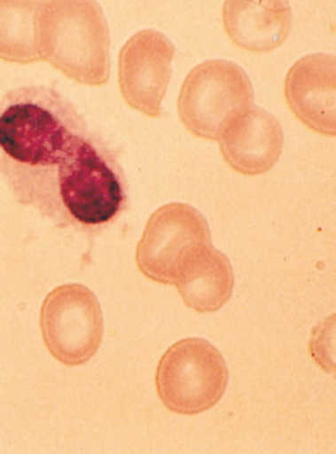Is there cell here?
<instances>
[{
    "label": "cell",
    "instance_id": "1",
    "mask_svg": "<svg viewBox=\"0 0 336 454\" xmlns=\"http://www.w3.org/2000/svg\"><path fill=\"white\" fill-rule=\"evenodd\" d=\"M0 176L20 205L89 236L112 227L129 203L115 149L51 87L0 99Z\"/></svg>",
    "mask_w": 336,
    "mask_h": 454
},
{
    "label": "cell",
    "instance_id": "2",
    "mask_svg": "<svg viewBox=\"0 0 336 454\" xmlns=\"http://www.w3.org/2000/svg\"><path fill=\"white\" fill-rule=\"evenodd\" d=\"M35 44L40 59L78 84L102 87L109 82L111 33L98 2H39Z\"/></svg>",
    "mask_w": 336,
    "mask_h": 454
},
{
    "label": "cell",
    "instance_id": "3",
    "mask_svg": "<svg viewBox=\"0 0 336 454\" xmlns=\"http://www.w3.org/2000/svg\"><path fill=\"white\" fill-rule=\"evenodd\" d=\"M252 80L239 65L212 59L188 74L178 98L184 127L197 137L219 140L232 118L253 106Z\"/></svg>",
    "mask_w": 336,
    "mask_h": 454
},
{
    "label": "cell",
    "instance_id": "4",
    "mask_svg": "<svg viewBox=\"0 0 336 454\" xmlns=\"http://www.w3.org/2000/svg\"><path fill=\"white\" fill-rule=\"evenodd\" d=\"M209 247L212 234L205 215L187 203H169L150 216L137 247V265L154 283L176 286Z\"/></svg>",
    "mask_w": 336,
    "mask_h": 454
},
{
    "label": "cell",
    "instance_id": "5",
    "mask_svg": "<svg viewBox=\"0 0 336 454\" xmlns=\"http://www.w3.org/2000/svg\"><path fill=\"white\" fill-rule=\"evenodd\" d=\"M230 372L225 359L203 339L181 340L159 362L156 387L162 403L178 415L209 411L225 395Z\"/></svg>",
    "mask_w": 336,
    "mask_h": 454
},
{
    "label": "cell",
    "instance_id": "6",
    "mask_svg": "<svg viewBox=\"0 0 336 454\" xmlns=\"http://www.w3.org/2000/svg\"><path fill=\"white\" fill-rule=\"evenodd\" d=\"M40 325L49 352L69 366L89 362L105 334L98 297L82 284H65L49 293L42 306Z\"/></svg>",
    "mask_w": 336,
    "mask_h": 454
},
{
    "label": "cell",
    "instance_id": "7",
    "mask_svg": "<svg viewBox=\"0 0 336 454\" xmlns=\"http://www.w3.org/2000/svg\"><path fill=\"white\" fill-rule=\"evenodd\" d=\"M175 46L160 31H138L120 51L118 82L127 105L158 118L172 77Z\"/></svg>",
    "mask_w": 336,
    "mask_h": 454
},
{
    "label": "cell",
    "instance_id": "8",
    "mask_svg": "<svg viewBox=\"0 0 336 454\" xmlns=\"http://www.w3.org/2000/svg\"><path fill=\"white\" fill-rule=\"evenodd\" d=\"M285 99L302 124L324 136H335L336 60L329 53L298 59L286 74Z\"/></svg>",
    "mask_w": 336,
    "mask_h": 454
},
{
    "label": "cell",
    "instance_id": "9",
    "mask_svg": "<svg viewBox=\"0 0 336 454\" xmlns=\"http://www.w3.org/2000/svg\"><path fill=\"white\" fill-rule=\"evenodd\" d=\"M221 153L234 171L260 176L272 169L284 147L281 124L263 107H247L232 118L219 137Z\"/></svg>",
    "mask_w": 336,
    "mask_h": 454
},
{
    "label": "cell",
    "instance_id": "10",
    "mask_svg": "<svg viewBox=\"0 0 336 454\" xmlns=\"http://www.w3.org/2000/svg\"><path fill=\"white\" fill-rule=\"evenodd\" d=\"M222 21L235 46L253 53H268L288 39L293 9L288 2L279 0H231L223 4Z\"/></svg>",
    "mask_w": 336,
    "mask_h": 454
},
{
    "label": "cell",
    "instance_id": "11",
    "mask_svg": "<svg viewBox=\"0 0 336 454\" xmlns=\"http://www.w3.org/2000/svg\"><path fill=\"white\" fill-rule=\"evenodd\" d=\"M234 286L230 259L212 246L197 257L175 287L187 308L197 313H213L230 301Z\"/></svg>",
    "mask_w": 336,
    "mask_h": 454
},
{
    "label": "cell",
    "instance_id": "12",
    "mask_svg": "<svg viewBox=\"0 0 336 454\" xmlns=\"http://www.w3.org/2000/svg\"><path fill=\"white\" fill-rule=\"evenodd\" d=\"M39 2L0 0V60L6 64L39 62L35 13Z\"/></svg>",
    "mask_w": 336,
    "mask_h": 454
}]
</instances>
